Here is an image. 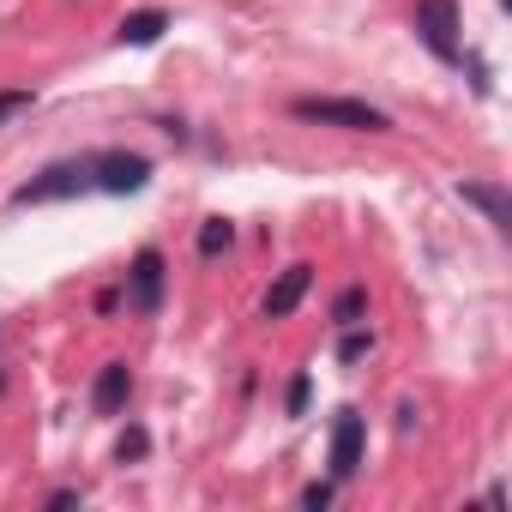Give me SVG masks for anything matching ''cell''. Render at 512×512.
Here are the masks:
<instances>
[{
  "label": "cell",
  "instance_id": "9c48e42d",
  "mask_svg": "<svg viewBox=\"0 0 512 512\" xmlns=\"http://www.w3.org/2000/svg\"><path fill=\"white\" fill-rule=\"evenodd\" d=\"M458 199H464V205H476L500 235L512 229V193H506L500 181H458Z\"/></svg>",
  "mask_w": 512,
  "mask_h": 512
},
{
  "label": "cell",
  "instance_id": "ac0fdd59",
  "mask_svg": "<svg viewBox=\"0 0 512 512\" xmlns=\"http://www.w3.org/2000/svg\"><path fill=\"white\" fill-rule=\"evenodd\" d=\"M67 506H79V488H55L49 494V512H67Z\"/></svg>",
  "mask_w": 512,
  "mask_h": 512
},
{
  "label": "cell",
  "instance_id": "6da1fadb",
  "mask_svg": "<svg viewBox=\"0 0 512 512\" xmlns=\"http://www.w3.org/2000/svg\"><path fill=\"white\" fill-rule=\"evenodd\" d=\"M97 193V175H91V157H61L49 169H37L25 187H13V205L31 211V205H61V199H85Z\"/></svg>",
  "mask_w": 512,
  "mask_h": 512
},
{
  "label": "cell",
  "instance_id": "30bf717a",
  "mask_svg": "<svg viewBox=\"0 0 512 512\" xmlns=\"http://www.w3.org/2000/svg\"><path fill=\"white\" fill-rule=\"evenodd\" d=\"M163 31H169V13H163V7H139V13H127V19L115 25V43H121V49H151Z\"/></svg>",
  "mask_w": 512,
  "mask_h": 512
},
{
  "label": "cell",
  "instance_id": "5b68a950",
  "mask_svg": "<svg viewBox=\"0 0 512 512\" xmlns=\"http://www.w3.org/2000/svg\"><path fill=\"white\" fill-rule=\"evenodd\" d=\"M362 458H368V422H362V410H338L332 416V452H326V464H332V482H350L356 470H362Z\"/></svg>",
  "mask_w": 512,
  "mask_h": 512
},
{
  "label": "cell",
  "instance_id": "5bb4252c",
  "mask_svg": "<svg viewBox=\"0 0 512 512\" xmlns=\"http://www.w3.org/2000/svg\"><path fill=\"white\" fill-rule=\"evenodd\" d=\"M145 452H151V434H145V428H127V434L115 440V458H121V464H139Z\"/></svg>",
  "mask_w": 512,
  "mask_h": 512
},
{
  "label": "cell",
  "instance_id": "e0dca14e",
  "mask_svg": "<svg viewBox=\"0 0 512 512\" xmlns=\"http://www.w3.org/2000/svg\"><path fill=\"white\" fill-rule=\"evenodd\" d=\"M25 109H31V91H0V121H13Z\"/></svg>",
  "mask_w": 512,
  "mask_h": 512
},
{
  "label": "cell",
  "instance_id": "8fae6325",
  "mask_svg": "<svg viewBox=\"0 0 512 512\" xmlns=\"http://www.w3.org/2000/svg\"><path fill=\"white\" fill-rule=\"evenodd\" d=\"M193 247H199V260H217V253L235 247V223H229V217H205L199 235H193Z\"/></svg>",
  "mask_w": 512,
  "mask_h": 512
},
{
  "label": "cell",
  "instance_id": "4fadbf2b",
  "mask_svg": "<svg viewBox=\"0 0 512 512\" xmlns=\"http://www.w3.org/2000/svg\"><path fill=\"white\" fill-rule=\"evenodd\" d=\"M374 350V332H362V326H344V344H338V362H362Z\"/></svg>",
  "mask_w": 512,
  "mask_h": 512
},
{
  "label": "cell",
  "instance_id": "d6986e66",
  "mask_svg": "<svg viewBox=\"0 0 512 512\" xmlns=\"http://www.w3.org/2000/svg\"><path fill=\"white\" fill-rule=\"evenodd\" d=\"M121 308V290H97V314H115Z\"/></svg>",
  "mask_w": 512,
  "mask_h": 512
},
{
  "label": "cell",
  "instance_id": "2e32d148",
  "mask_svg": "<svg viewBox=\"0 0 512 512\" xmlns=\"http://www.w3.org/2000/svg\"><path fill=\"white\" fill-rule=\"evenodd\" d=\"M332 494H338V482H308V488H302V506H308V512H326Z\"/></svg>",
  "mask_w": 512,
  "mask_h": 512
},
{
  "label": "cell",
  "instance_id": "3957f363",
  "mask_svg": "<svg viewBox=\"0 0 512 512\" xmlns=\"http://www.w3.org/2000/svg\"><path fill=\"white\" fill-rule=\"evenodd\" d=\"M422 49L446 67H464V13H458V0H416V13H410Z\"/></svg>",
  "mask_w": 512,
  "mask_h": 512
},
{
  "label": "cell",
  "instance_id": "7c38bea8",
  "mask_svg": "<svg viewBox=\"0 0 512 512\" xmlns=\"http://www.w3.org/2000/svg\"><path fill=\"white\" fill-rule=\"evenodd\" d=\"M362 314H368V290H362V284L338 290V302H332V326H338V332H344V326H362Z\"/></svg>",
  "mask_w": 512,
  "mask_h": 512
},
{
  "label": "cell",
  "instance_id": "ffe728a7",
  "mask_svg": "<svg viewBox=\"0 0 512 512\" xmlns=\"http://www.w3.org/2000/svg\"><path fill=\"white\" fill-rule=\"evenodd\" d=\"M0 392H7V374H0Z\"/></svg>",
  "mask_w": 512,
  "mask_h": 512
},
{
  "label": "cell",
  "instance_id": "7a4b0ae2",
  "mask_svg": "<svg viewBox=\"0 0 512 512\" xmlns=\"http://www.w3.org/2000/svg\"><path fill=\"white\" fill-rule=\"evenodd\" d=\"M290 115L314 127H338V133H392V115L362 97H296Z\"/></svg>",
  "mask_w": 512,
  "mask_h": 512
},
{
  "label": "cell",
  "instance_id": "8992f818",
  "mask_svg": "<svg viewBox=\"0 0 512 512\" xmlns=\"http://www.w3.org/2000/svg\"><path fill=\"white\" fill-rule=\"evenodd\" d=\"M163 278H169V260L157 247H139L133 253V266H127V308L133 314H163Z\"/></svg>",
  "mask_w": 512,
  "mask_h": 512
},
{
  "label": "cell",
  "instance_id": "9a60e30c",
  "mask_svg": "<svg viewBox=\"0 0 512 512\" xmlns=\"http://www.w3.org/2000/svg\"><path fill=\"white\" fill-rule=\"evenodd\" d=\"M308 398H314V380H308V374H296V380H290V392H284V410H290V416H308Z\"/></svg>",
  "mask_w": 512,
  "mask_h": 512
},
{
  "label": "cell",
  "instance_id": "ba28073f",
  "mask_svg": "<svg viewBox=\"0 0 512 512\" xmlns=\"http://www.w3.org/2000/svg\"><path fill=\"white\" fill-rule=\"evenodd\" d=\"M127 398H133V368L127 362H103L97 380H91V410L97 416H121Z\"/></svg>",
  "mask_w": 512,
  "mask_h": 512
},
{
  "label": "cell",
  "instance_id": "52a82bcc",
  "mask_svg": "<svg viewBox=\"0 0 512 512\" xmlns=\"http://www.w3.org/2000/svg\"><path fill=\"white\" fill-rule=\"evenodd\" d=\"M308 290H314V266H308V260H296L290 272H278V284L266 290L260 314H266V320H290V314L302 308V296H308Z\"/></svg>",
  "mask_w": 512,
  "mask_h": 512
},
{
  "label": "cell",
  "instance_id": "277c9868",
  "mask_svg": "<svg viewBox=\"0 0 512 512\" xmlns=\"http://www.w3.org/2000/svg\"><path fill=\"white\" fill-rule=\"evenodd\" d=\"M91 175H97V193H139V187H151V157L145 151H91Z\"/></svg>",
  "mask_w": 512,
  "mask_h": 512
}]
</instances>
